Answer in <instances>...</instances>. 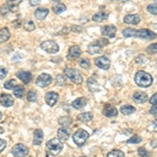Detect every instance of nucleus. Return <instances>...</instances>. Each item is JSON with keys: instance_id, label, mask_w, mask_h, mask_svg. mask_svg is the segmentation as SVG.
Returning <instances> with one entry per match:
<instances>
[{"instance_id": "obj_1", "label": "nucleus", "mask_w": 157, "mask_h": 157, "mask_svg": "<svg viewBox=\"0 0 157 157\" xmlns=\"http://www.w3.org/2000/svg\"><path fill=\"white\" fill-rule=\"evenodd\" d=\"M135 83L136 85L139 87H144V88H148L153 84V78L150 73L146 72V71H137L135 75Z\"/></svg>"}, {"instance_id": "obj_2", "label": "nucleus", "mask_w": 157, "mask_h": 157, "mask_svg": "<svg viewBox=\"0 0 157 157\" xmlns=\"http://www.w3.org/2000/svg\"><path fill=\"white\" fill-rule=\"evenodd\" d=\"M63 144L59 138H52L46 144V150L52 156H56L62 151Z\"/></svg>"}, {"instance_id": "obj_3", "label": "nucleus", "mask_w": 157, "mask_h": 157, "mask_svg": "<svg viewBox=\"0 0 157 157\" xmlns=\"http://www.w3.org/2000/svg\"><path fill=\"white\" fill-rule=\"evenodd\" d=\"M88 137H89V133L84 129H78V130L73 134V141L78 147H82L87 141Z\"/></svg>"}, {"instance_id": "obj_4", "label": "nucleus", "mask_w": 157, "mask_h": 157, "mask_svg": "<svg viewBox=\"0 0 157 157\" xmlns=\"http://www.w3.org/2000/svg\"><path fill=\"white\" fill-rule=\"evenodd\" d=\"M65 77L69 78L71 82L75 83V84H81L83 82V78L81 75V73L78 71L77 69H73V68H66L64 70Z\"/></svg>"}, {"instance_id": "obj_5", "label": "nucleus", "mask_w": 157, "mask_h": 157, "mask_svg": "<svg viewBox=\"0 0 157 157\" xmlns=\"http://www.w3.org/2000/svg\"><path fill=\"white\" fill-rule=\"evenodd\" d=\"M40 46H41L43 50H45L48 54H57L59 52V45L55 41H52V40H47V41L42 42Z\"/></svg>"}, {"instance_id": "obj_6", "label": "nucleus", "mask_w": 157, "mask_h": 157, "mask_svg": "<svg viewBox=\"0 0 157 157\" xmlns=\"http://www.w3.org/2000/svg\"><path fill=\"white\" fill-rule=\"evenodd\" d=\"M12 154L14 155V157H25L29 154V148L24 146L23 144H17L13 147Z\"/></svg>"}, {"instance_id": "obj_7", "label": "nucleus", "mask_w": 157, "mask_h": 157, "mask_svg": "<svg viewBox=\"0 0 157 157\" xmlns=\"http://www.w3.org/2000/svg\"><path fill=\"white\" fill-rule=\"evenodd\" d=\"M52 82V78L50 77L49 75H47V73H42V75H40L39 77H38L37 81H36V84H37V86H39V87L45 88V87H47Z\"/></svg>"}, {"instance_id": "obj_8", "label": "nucleus", "mask_w": 157, "mask_h": 157, "mask_svg": "<svg viewBox=\"0 0 157 157\" xmlns=\"http://www.w3.org/2000/svg\"><path fill=\"white\" fill-rule=\"evenodd\" d=\"M136 38H140V39H145V40H153L156 38V34L149 29H139V30H136V35H135Z\"/></svg>"}, {"instance_id": "obj_9", "label": "nucleus", "mask_w": 157, "mask_h": 157, "mask_svg": "<svg viewBox=\"0 0 157 157\" xmlns=\"http://www.w3.org/2000/svg\"><path fill=\"white\" fill-rule=\"evenodd\" d=\"M94 63L98 68L104 69V70H107V69H109V67H110V60H109L107 57H105V56L97 58L94 61Z\"/></svg>"}, {"instance_id": "obj_10", "label": "nucleus", "mask_w": 157, "mask_h": 157, "mask_svg": "<svg viewBox=\"0 0 157 157\" xmlns=\"http://www.w3.org/2000/svg\"><path fill=\"white\" fill-rule=\"evenodd\" d=\"M58 100H59V94L57 92H54V91H50V92H47L45 94V102L48 106L52 107L57 104Z\"/></svg>"}, {"instance_id": "obj_11", "label": "nucleus", "mask_w": 157, "mask_h": 157, "mask_svg": "<svg viewBox=\"0 0 157 157\" xmlns=\"http://www.w3.org/2000/svg\"><path fill=\"white\" fill-rule=\"evenodd\" d=\"M0 104H1L3 107H11L14 104V98L11 94H7V93H1L0 94Z\"/></svg>"}, {"instance_id": "obj_12", "label": "nucleus", "mask_w": 157, "mask_h": 157, "mask_svg": "<svg viewBox=\"0 0 157 157\" xmlns=\"http://www.w3.org/2000/svg\"><path fill=\"white\" fill-rule=\"evenodd\" d=\"M103 114L107 116V117H114V116L117 115V109L113 107L112 105L106 104L105 107L103 109Z\"/></svg>"}, {"instance_id": "obj_13", "label": "nucleus", "mask_w": 157, "mask_h": 157, "mask_svg": "<svg viewBox=\"0 0 157 157\" xmlns=\"http://www.w3.org/2000/svg\"><path fill=\"white\" fill-rule=\"evenodd\" d=\"M81 54H82V52H81L80 47H78V45H73V46L70 47L69 50H68V57L67 58L69 60H75L80 57Z\"/></svg>"}, {"instance_id": "obj_14", "label": "nucleus", "mask_w": 157, "mask_h": 157, "mask_svg": "<svg viewBox=\"0 0 157 157\" xmlns=\"http://www.w3.org/2000/svg\"><path fill=\"white\" fill-rule=\"evenodd\" d=\"M115 33H116V27L114 25H106V26H104L102 29L103 36H107L110 38H114Z\"/></svg>"}, {"instance_id": "obj_15", "label": "nucleus", "mask_w": 157, "mask_h": 157, "mask_svg": "<svg viewBox=\"0 0 157 157\" xmlns=\"http://www.w3.org/2000/svg\"><path fill=\"white\" fill-rule=\"evenodd\" d=\"M17 77H18L23 83H25V84H29L33 78L32 73L29 71H25V70H21V71L17 72Z\"/></svg>"}, {"instance_id": "obj_16", "label": "nucleus", "mask_w": 157, "mask_h": 157, "mask_svg": "<svg viewBox=\"0 0 157 157\" xmlns=\"http://www.w3.org/2000/svg\"><path fill=\"white\" fill-rule=\"evenodd\" d=\"M124 22L127 24L136 25L140 22V17H139L138 15H127V16L124 18Z\"/></svg>"}, {"instance_id": "obj_17", "label": "nucleus", "mask_w": 157, "mask_h": 157, "mask_svg": "<svg viewBox=\"0 0 157 157\" xmlns=\"http://www.w3.org/2000/svg\"><path fill=\"white\" fill-rule=\"evenodd\" d=\"M43 131L41 129H36L34 132V140H33V143H34L35 146H39L42 144L43 141Z\"/></svg>"}, {"instance_id": "obj_18", "label": "nucleus", "mask_w": 157, "mask_h": 157, "mask_svg": "<svg viewBox=\"0 0 157 157\" xmlns=\"http://www.w3.org/2000/svg\"><path fill=\"white\" fill-rule=\"evenodd\" d=\"M133 100L138 104H144L148 101V95L144 92H135L133 94Z\"/></svg>"}, {"instance_id": "obj_19", "label": "nucleus", "mask_w": 157, "mask_h": 157, "mask_svg": "<svg viewBox=\"0 0 157 157\" xmlns=\"http://www.w3.org/2000/svg\"><path fill=\"white\" fill-rule=\"evenodd\" d=\"M70 135V131L67 130L66 128H61L58 130V137L61 141H66L69 138Z\"/></svg>"}, {"instance_id": "obj_20", "label": "nucleus", "mask_w": 157, "mask_h": 157, "mask_svg": "<svg viewBox=\"0 0 157 157\" xmlns=\"http://www.w3.org/2000/svg\"><path fill=\"white\" fill-rule=\"evenodd\" d=\"M87 85H88V87H89V89L91 91H93V92H97V91L101 90V88H100V86H98V84L97 80H95L94 78H92V77L88 78Z\"/></svg>"}, {"instance_id": "obj_21", "label": "nucleus", "mask_w": 157, "mask_h": 157, "mask_svg": "<svg viewBox=\"0 0 157 157\" xmlns=\"http://www.w3.org/2000/svg\"><path fill=\"white\" fill-rule=\"evenodd\" d=\"M11 37V33H10V29L7 27H2L0 29V43L6 42L7 40Z\"/></svg>"}, {"instance_id": "obj_22", "label": "nucleus", "mask_w": 157, "mask_h": 157, "mask_svg": "<svg viewBox=\"0 0 157 157\" xmlns=\"http://www.w3.org/2000/svg\"><path fill=\"white\" fill-rule=\"evenodd\" d=\"M108 17H109V14L107 12H98L92 16V20L95 22H102L104 20L107 19Z\"/></svg>"}, {"instance_id": "obj_23", "label": "nucleus", "mask_w": 157, "mask_h": 157, "mask_svg": "<svg viewBox=\"0 0 157 157\" xmlns=\"http://www.w3.org/2000/svg\"><path fill=\"white\" fill-rule=\"evenodd\" d=\"M48 13L49 11L47 9H42V7H40V9H38L37 11L35 12V17H36L38 20H43L46 18Z\"/></svg>"}, {"instance_id": "obj_24", "label": "nucleus", "mask_w": 157, "mask_h": 157, "mask_svg": "<svg viewBox=\"0 0 157 157\" xmlns=\"http://www.w3.org/2000/svg\"><path fill=\"white\" fill-rule=\"evenodd\" d=\"M86 104H87V100H86V98H77V100L72 102V107L75 109H82V108L85 107Z\"/></svg>"}, {"instance_id": "obj_25", "label": "nucleus", "mask_w": 157, "mask_h": 157, "mask_svg": "<svg viewBox=\"0 0 157 157\" xmlns=\"http://www.w3.org/2000/svg\"><path fill=\"white\" fill-rule=\"evenodd\" d=\"M136 111V109L131 105H124L121 107V112L123 113L124 115H130L134 113Z\"/></svg>"}, {"instance_id": "obj_26", "label": "nucleus", "mask_w": 157, "mask_h": 157, "mask_svg": "<svg viewBox=\"0 0 157 157\" xmlns=\"http://www.w3.org/2000/svg\"><path fill=\"white\" fill-rule=\"evenodd\" d=\"M92 118H93V115L91 112L81 113V114L78 116V120L80 121H83V123H89L90 121H92Z\"/></svg>"}, {"instance_id": "obj_27", "label": "nucleus", "mask_w": 157, "mask_h": 157, "mask_svg": "<svg viewBox=\"0 0 157 157\" xmlns=\"http://www.w3.org/2000/svg\"><path fill=\"white\" fill-rule=\"evenodd\" d=\"M52 11H54L56 14H62L63 12L66 11V6L61 2H56V3L52 6Z\"/></svg>"}, {"instance_id": "obj_28", "label": "nucleus", "mask_w": 157, "mask_h": 157, "mask_svg": "<svg viewBox=\"0 0 157 157\" xmlns=\"http://www.w3.org/2000/svg\"><path fill=\"white\" fill-rule=\"evenodd\" d=\"M71 123H72V120L69 116H62V117L59 118V124L63 128L69 127V126L71 125Z\"/></svg>"}, {"instance_id": "obj_29", "label": "nucleus", "mask_w": 157, "mask_h": 157, "mask_svg": "<svg viewBox=\"0 0 157 157\" xmlns=\"http://www.w3.org/2000/svg\"><path fill=\"white\" fill-rule=\"evenodd\" d=\"M101 49H102V47L100 46V45H98L97 43H92V44H90L89 46H88L87 48V52H89L90 55H95V54H98V52H101Z\"/></svg>"}, {"instance_id": "obj_30", "label": "nucleus", "mask_w": 157, "mask_h": 157, "mask_svg": "<svg viewBox=\"0 0 157 157\" xmlns=\"http://www.w3.org/2000/svg\"><path fill=\"white\" fill-rule=\"evenodd\" d=\"M24 94V87L21 85H17L14 88V95L18 98H21Z\"/></svg>"}, {"instance_id": "obj_31", "label": "nucleus", "mask_w": 157, "mask_h": 157, "mask_svg": "<svg viewBox=\"0 0 157 157\" xmlns=\"http://www.w3.org/2000/svg\"><path fill=\"white\" fill-rule=\"evenodd\" d=\"M22 0H6V6H9V9L11 11H14L17 6L21 3Z\"/></svg>"}, {"instance_id": "obj_32", "label": "nucleus", "mask_w": 157, "mask_h": 157, "mask_svg": "<svg viewBox=\"0 0 157 157\" xmlns=\"http://www.w3.org/2000/svg\"><path fill=\"white\" fill-rule=\"evenodd\" d=\"M136 35V30L133 29H126L123 30V36L126 38H132L135 37Z\"/></svg>"}, {"instance_id": "obj_33", "label": "nucleus", "mask_w": 157, "mask_h": 157, "mask_svg": "<svg viewBox=\"0 0 157 157\" xmlns=\"http://www.w3.org/2000/svg\"><path fill=\"white\" fill-rule=\"evenodd\" d=\"M35 29H36V25H35V23L32 21V20H26V21L24 22V29L25 30L32 32V30H34Z\"/></svg>"}, {"instance_id": "obj_34", "label": "nucleus", "mask_w": 157, "mask_h": 157, "mask_svg": "<svg viewBox=\"0 0 157 157\" xmlns=\"http://www.w3.org/2000/svg\"><path fill=\"white\" fill-rule=\"evenodd\" d=\"M17 85H18L17 84V81L12 78V80H9L7 82L4 83V88H6V89H14Z\"/></svg>"}, {"instance_id": "obj_35", "label": "nucleus", "mask_w": 157, "mask_h": 157, "mask_svg": "<svg viewBox=\"0 0 157 157\" xmlns=\"http://www.w3.org/2000/svg\"><path fill=\"white\" fill-rule=\"evenodd\" d=\"M107 157H125V154L120 150H113L109 152L107 154Z\"/></svg>"}, {"instance_id": "obj_36", "label": "nucleus", "mask_w": 157, "mask_h": 157, "mask_svg": "<svg viewBox=\"0 0 157 157\" xmlns=\"http://www.w3.org/2000/svg\"><path fill=\"white\" fill-rule=\"evenodd\" d=\"M37 92L34 90H30L29 91V93H27V101H29V102H36L37 101Z\"/></svg>"}, {"instance_id": "obj_37", "label": "nucleus", "mask_w": 157, "mask_h": 157, "mask_svg": "<svg viewBox=\"0 0 157 157\" xmlns=\"http://www.w3.org/2000/svg\"><path fill=\"white\" fill-rule=\"evenodd\" d=\"M147 10L148 12L150 13L152 15H157V4L156 3H152V4H149L147 6Z\"/></svg>"}, {"instance_id": "obj_38", "label": "nucleus", "mask_w": 157, "mask_h": 157, "mask_svg": "<svg viewBox=\"0 0 157 157\" xmlns=\"http://www.w3.org/2000/svg\"><path fill=\"white\" fill-rule=\"evenodd\" d=\"M141 140H143V138L141 137H139L138 135H134L131 138L128 139L127 144H139V143H141Z\"/></svg>"}, {"instance_id": "obj_39", "label": "nucleus", "mask_w": 157, "mask_h": 157, "mask_svg": "<svg viewBox=\"0 0 157 157\" xmlns=\"http://www.w3.org/2000/svg\"><path fill=\"white\" fill-rule=\"evenodd\" d=\"M138 154L140 157H151V153L149 151H147L145 148H139Z\"/></svg>"}, {"instance_id": "obj_40", "label": "nucleus", "mask_w": 157, "mask_h": 157, "mask_svg": "<svg viewBox=\"0 0 157 157\" xmlns=\"http://www.w3.org/2000/svg\"><path fill=\"white\" fill-rule=\"evenodd\" d=\"M80 66L84 69H88L90 67V61L88 59H82L80 61Z\"/></svg>"}, {"instance_id": "obj_41", "label": "nucleus", "mask_w": 157, "mask_h": 157, "mask_svg": "<svg viewBox=\"0 0 157 157\" xmlns=\"http://www.w3.org/2000/svg\"><path fill=\"white\" fill-rule=\"evenodd\" d=\"M147 52H149V54H157V43L151 44L150 46L147 47Z\"/></svg>"}, {"instance_id": "obj_42", "label": "nucleus", "mask_w": 157, "mask_h": 157, "mask_svg": "<svg viewBox=\"0 0 157 157\" xmlns=\"http://www.w3.org/2000/svg\"><path fill=\"white\" fill-rule=\"evenodd\" d=\"M95 43H97L98 45H100L101 47H103V46H106V45H108L109 41H108L107 39H105V38H101V39L97 40Z\"/></svg>"}, {"instance_id": "obj_43", "label": "nucleus", "mask_w": 157, "mask_h": 157, "mask_svg": "<svg viewBox=\"0 0 157 157\" xmlns=\"http://www.w3.org/2000/svg\"><path fill=\"white\" fill-rule=\"evenodd\" d=\"M7 75V70L4 67H0V80L4 78Z\"/></svg>"}, {"instance_id": "obj_44", "label": "nucleus", "mask_w": 157, "mask_h": 157, "mask_svg": "<svg viewBox=\"0 0 157 157\" xmlns=\"http://www.w3.org/2000/svg\"><path fill=\"white\" fill-rule=\"evenodd\" d=\"M150 130H151V131H153V132H157V120H154V121H153V123L151 124Z\"/></svg>"}, {"instance_id": "obj_45", "label": "nucleus", "mask_w": 157, "mask_h": 157, "mask_svg": "<svg viewBox=\"0 0 157 157\" xmlns=\"http://www.w3.org/2000/svg\"><path fill=\"white\" fill-rule=\"evenodd\" d=\"M150 104L151 105H157V93H155V94H153L150 98Z\"/></svg>"}, {"instance_id": "obj_46", "label": "nucleus", "mask_w": 157, "mask_h": 157, "mask_svg": "<svg viewBox=\"0 0 157 157\" xmlns=\"http://www.w3.org/2000/svg\"><path fill=\"white\" fill-rule=\"evenodd\" d=\"M6 141L4 140V139H1L0 138V152H2L6 149Z\"/></svg>"}, {"instance_id": "obj_47", "label": "nucleus", "mask_w": 157, "mask_h": 157, "mask_svg": "<svg viewBox=\"0 0 157 157\" xmlns=\"http://www.w3.org/2000/svg\"><path fill=\"white\" fill-rule=\"evenodd\" d=\"M57 81H58V84H60V85H64L65 84V78H64L63 75H58Z\"/></svg>"}, {"instance_id": "obj_48", "label": "nucleus", "mask_w": 157, "mask_h": 157, "mask_svg": "<svg viewBox=\"0 0 157 157\" xmlns=\"http://www.w3.org/2000/svg\"><path fill=\"white\" fill-rule=\"evenodd\" d=\"M7 12H10V9L7 6H1V9H0V13H1L2 15H6Z\"/></svg>"}, {"instance_id": "obj_49", "label": "nucleus", "mask_w": 157, "mask_h": 157, "mask_svg": "<svg viewBox=\"0 0 157 157\" xmlns=\"http://www.w3.org/2000/svg\"><path fill=\"white\" fill-rule=\"evenodd\" d=\"M150 113L152 115L157 116V105H154L153 107L150 109Z\"/></svg>"}, {"instance_id": "obj_50", "label": "nucleus", "mask_w": 157, "mask_h": 157, "mask_svg": "<svg viewBox=\"0 0 157 157\" xmlns=\"http://www.w3.org/2000/svg\"><path fill=\"white\" fill-rule=\"evenodd\" d=\"M82 27L81 26H75V25H73L72 26V32H77V33H81L82 32Z\"/></svg>"}, {"instance_id": "obj_51", "label": "nucleus", "mask_w": 157, "mask_h": 157, "mask_svg": "<svg viewBox=\"0 0 157 157\" xmlns=\"http://www.w3.org/2000/svg\"><path fill=\"white\" fill-rule=\"evenodd\" d=\"M40 1H41V0H29V3H30V6H37V4L40 3Z\"/></svg>"}, {"instance_id": "obj_52", "label": "nucleus", "mask_w": 157, "mask_h": 157, "mask_svg": "<svg viewBox=\"0 0 157 157\" xmlns=\"http://www.w3.org/2000/svg\"><path fill=\"white\" fill-rule=\"evenodd\" d=\"M20 23H21V22H20V20H17V21L13 22V25H14V26H16V25H17V27H19L20 26Z\"/></svg>"}, {"instance_id": "obj_53", "label": "nucleus", "mask_w": 157, "mask_h": 157, "mask_svg": "<svg viewBox=\"0 0 157 157\" xmlns=\"http://www.w3.org/2000/svg\"><path fill=\"white\" fill-rule=\"evenodd\" d=\"M2 133H3V129L0 127V134H2Z\"/></svg>"}, {"instance_id": "obj_54", "label": "nucleus", "mask_w": 157, "mask_h": 157, "mask_svg": "<svg viewBox=\"0 0 157 157\" xmlns=\"http://www.w3.org/2000/svg\"><path fill=\"white\" fill-rule=\"evenodd\" d=\"M120 1H121V2H128V1H130V0H120Z\"/></svg>"}, {"instance_id": "obj_55", "label": "nucleus", "mask_w": 157, "mask_h": 157, "mask_svg": "<svg viewBox=\"0 0 157 157\" xmlns=\"http://www.w3.org/2000/svg\"><path fill=\"white\" fill-rule=\"evenodd\" d=\"M52 1H55V2H59L60 0H52Z\"/></svg>"}, {"instance_id": "obj_56", "label": "nucleus", "mask_w": 157, "mask_h": 157, "mask_svg": "<svg viewBox=\"0 0 157 157\" xmlns=\"http://www.w3.org/2000/svg\"><path fill=\"white\" fill-rule=\"evenodd\" d=\"M1 117H2V114H1V112H0V120H1Z\"/></svg>"}, {"instance_id": "obj_57", "label": "nucleus", "mask_w": 157, "mask_h": 157, "mask_svg": "<svg viewBox=\"0 0 157 157\" xmlns=\"http://www.w3.org/2000/svg\"><path fill=\"white\" fill-rule=\"evenodd\" d=\"M154 1H155V2H156V3H157V0H154Z\"/></svg>"}, {"instance_id": "obj_58", "label": "nucleus", "mask_w": 157, "mask_h": 157, "mask_svg": "<svg viewBox=\"0 0 157 157\" xmlns=\"http://www.w3.org/2000/svg\"><path fill=\"white\" fill-rule=\"evenodd\" d=\"M111 1H115V0H111Z\"/></svg>"}, {"instance_id": "obj_59", "label": "nucleus", "mask_w": 157, "mask_h": 157, "mask_svg": "<svg viewBox=\"0 0 157 157\" xmlns=\"http://www.w3.org/2000/svg\"><path fill=\"white\" fill-rule=\"evenodd\" d=\"M82 157H86V156H82Z\"/></svg>"}]
</instances>
